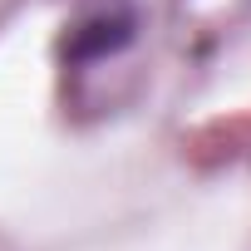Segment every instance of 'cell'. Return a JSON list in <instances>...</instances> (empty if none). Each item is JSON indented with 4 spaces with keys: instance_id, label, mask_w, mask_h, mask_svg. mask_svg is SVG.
Wrapping results in <instances>:
<instances>
[{
    "instance_id": "obj_1",
    "label": "cell",
    "mask_w": 251,
    "mask_h": 251,
    "mask_svg": "<svg viewBox=\"0 0 251 251\" xmlns=\"http://www.w3.org/2000/svg\"><path fill=\"white\" fill-rule=\"evenodd\" d=\"M128 35H133L128 15H99V20H89V25H79L69 35V54L74 59H99V54H108L118 45H128Z\"/></svg>"
}]
</instances>
